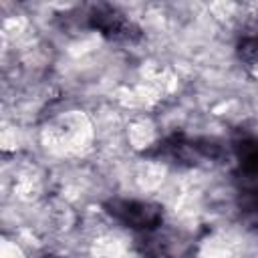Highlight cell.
Returning a JSON list of instances; mask_svg holds the SVG:
<instances>
[{
    "label": "cell",
    "instance_id": "1",
    "mask_svg": "<svg viewBox=\"0 0 258 258\" xmlns=\"http://www.w3.org/2000/svg\"><path fill=\"white\" fill-rule=\"evenodd\" d=\"M109 214L121 224L143 232L155 230L161 222V210L149 202L139 200H113L109 204Z\"/></svg>",
    "mask_w": 258,
    "mask_h": 258
},
{
    "label": "cell",
    "instance_id": "2",
    "mask_svg": "<svg viewBox=\"0 0 258 258\" xmlns=\"http://www.w3.org/2000/svg\"><path fill=\"white\" fill-rule=\"evenodd\" d=\"M91 22L97 30H101L103 34L111 36V38H129V30H131V22L119 14L117 10L111 8H101L97 12L91 14Z\"/></svg>",
    "mask_w": 258,
    "mask_h": 258
},
{
    "label": "cell",
    "instance_id": "3",
    "mask_svg": "<svg viewBox=\"0 0 258 258\" xmlns=\"http://www.w3.org/2000/svg\"><path fill=\"white\" fill-rule=\"evenodd\" d=\"M238 159H240V167L248 175H258V141L244 139L238 145Z\"/></svg>",
    "mask_w": 258,
    "mask_h": 258
},
{
    "label": "cell",
    "instance_id": "4",
    "mask_svg": "<svg viewBox=\"0 0 258 258\" xmlns=\"http://www.w3.org/2000/svg\"><path fill=\"white\" fill-rule=\"evenodd\" d=\"M238 54L244 62L256 64L258 62V38H254V36L242 38V42L238 44Z\"/></svg>",
    "mask_w": 258,
    "mask_h": 258
},
{
    "label": "cell",
    "instance_id": "5",
    "mask_svg": "<svg viewBox=\"0 0 258 258\" xmlns=\"http://www.w3.org/2000/svg\"><path fill=\"white\" fill-rule=\"evenodd\" d=\"M240 208L248 216L258 218V187H252V189L242 191V196H240Z\"/></svg>",
    "mask_w": 258,
    "mask_h": 258
}]
</instances>
